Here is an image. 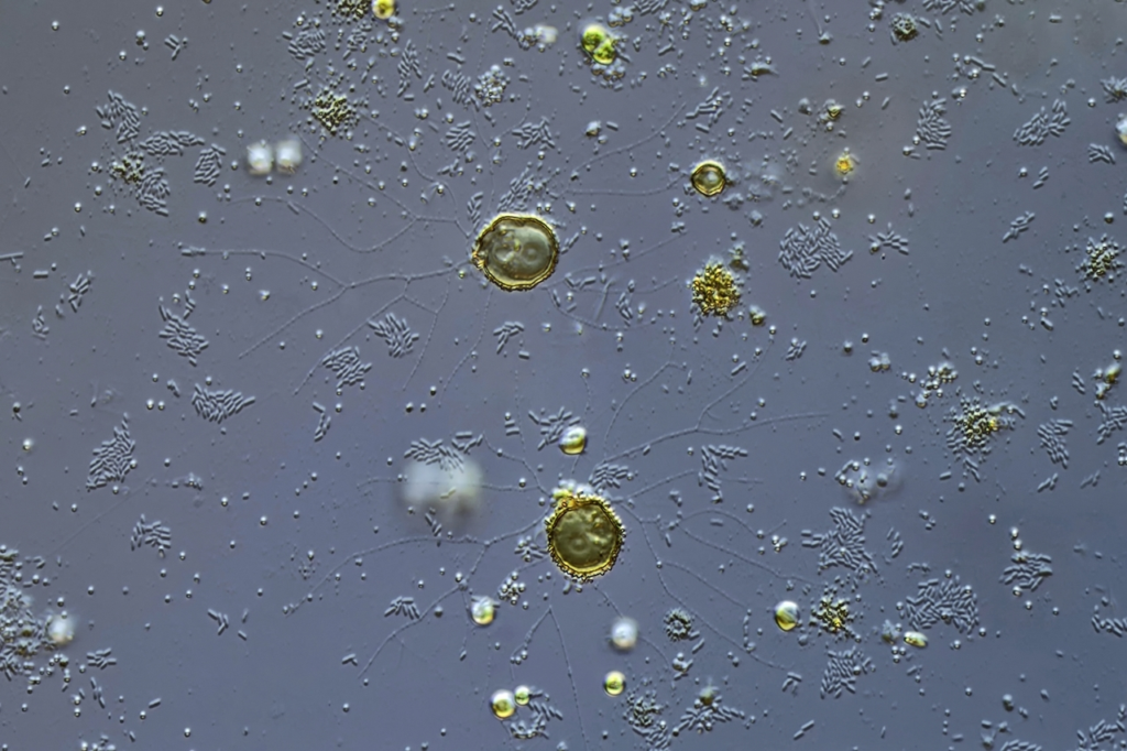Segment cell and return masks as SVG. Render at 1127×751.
Wrapping results in <instances>:
<instances>
[{
    "mask_svg": "<svg viewBox=\"0 0 1127 751\" xmlns=\"http://www.w3.org/2000/svg\"><path fill=\"white\" fill-rule=\"evenodd\" d=\"M559 247L552 229L530 216L503 215L479 236L473 262L507 291L533 289L555 271Z\"/></svg>",
    "mask_w": 1127,
    "mask_h": 751,
    "instance_id": "obj_1",
    "label": "cell"
},
{
    "mask_svg": "<svg viewBox=\"0 0 1127 751\" xmlns=\"http://www.w3.org/2000/svg\"><path fill=\"white\" fill-rule=\"evenodd\" d=\"M548 543L556 564L566 573L589 578L614 564L623 529L612 510L588 496L564 498L548 524Z\"/></svg>",
    "mask_w": 1127,
    "mask_h": 751,
    "instance_id": "obj_2",
    "label": "cell"
},
{
    "mask_svg": "<svg viewBox=\"0 0 1127 751\" xmlns=\"http://www.w3.org/2000/svg\"><path fill=\"white\" fill-rule=\"evenodd\" d=\"M694 298L708 312L725 313L736 303V289L722 269L705 270L693 282Z\"/></svg>",
    "mask_w": 1127,
    "mask_h": 751,
    "instance_id": "obj_3",
    "label": "cell"
},
{
    "mask_svg": "<svg viewBox=\"0 0 1127 751\" xmlns=\"http://www.w3.org/2000/svg\"><path fill=\"white\" fill-rule=\"evenodd\" d=\"M693 186L704 195H714L724 186V175L714 164H703L697 168L692 177Z\"/></svg>",
    "mask_w": 1127,
    "mask_h": 751,
    "instance_id": "obj_4",
    "label": "cell"
}]
</instances>
